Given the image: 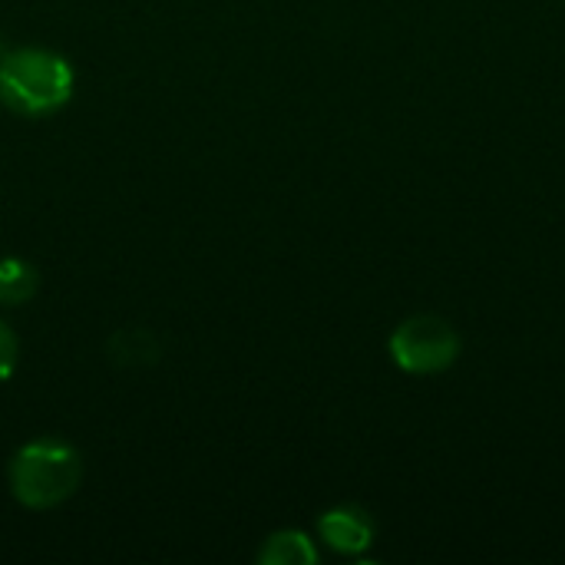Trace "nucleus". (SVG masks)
Segmentation results:
<instances>
[{
	"mask_svg": "<svg viewBox=\"0 0 565 565\" xmlns=\"http://www.w3.org/2000/svg\"><path fill=\"white\" fill-rule=\"evenodd\" d=\"M10 493L26 510H53L70 500L83 480V460L73 447L56 440H33L20 447L7 470Z\"/></svg>",
	"mask_w": 565,
	"mask_h": 565,
	"instance_id": "1",
	"label": "nucleus"
},
{
	"mask_svg": "<svg viewBox=\"0 0 565 565\" xmlns=\"http://www.w3.org/2000/svg\"><path fill=\"white\" fill-rule=\"evenodd\" d=\"M73 96V70L50 50H13L0 60V99L20 116L56 113Z\"/></svg>",
	"mask_w": 565,
	"mask_h": 565,
	"instance_id": "2",
	"label": "nucleus"
},
{
	"mask_svg": "<svg viewBox=\"0 0 565 565\" xmlns=\"http://www.w3.org/2000/svg\"><path fill=\"white\" fill-rule=\"evenodd\" d=\"M460 354L457 331L437 315H414L391 334V358L407 374L447 371Z\"/></svg>",
	"mask_w": 565,
	"mask_h": 565,
	"instance_id": "3",
	"label": "nucleus"
},
{
	"mask_svg": "<svg viewBox=\"0 0 565 565\" xmlns=\"http://www.w3.org/2000/svg\"><path fill=\"white\" fill-rule=\"evenodd\" d=\"M318 533L321 540L344 553V556H354V553H364L371 543H374V523L364 510L358 507H338V510H328L321 520H318Z\"/></svg>",
	"mask_w": 565,
	"mask_h": 565,
	"instance_id": "4",
	"label": "nucleus"
},
{
	"mask_svg": "<svg viewBox=\"0 0 565 565\" xmlns=\"http://www.w3.org/2000/svg\"><path fill=\"white\" fill-rule=\"evenodd\" d=\"M258 563L262 565H315L318 563V550L315 543L298 533V530H281L275 536L265 540V546L258 550Z\"/></svg>",
	"mask_w": 565,
	"mask_h": 565,
	"instance_id": "5",
	"label": "nucleus"
},
{
	"mask_svg": "<svg viewBox=\"0 0 565 565\" xmlns=\"http://www.w3.org/2000/svg\"><path fill=\"white\" fill-rule=\"evenodd\" d=\"M36 295V271L20 258L0 262V305H26Z\"/></svg>",
	"mask_w": 565,
	"mask_h": 565,
	"instance_id": "6",
	"label": "nucleus"
},
{
	"mask_svg": "<svg viewBox=\"0 0 565 565\" xmlns=\"http://www.w3.org/2000/svg\"><path fill=\"white\" fill-rule=\"evenodd\" d=\"M17 358H20V344L13 331L0 321V384L10 381V374L17 371Z\"/></svg>",
	"mask_w": 565,
	"mask_h": 565,
	"instance_id": "7",
	"label": "nucleus"
}]
</instances>
